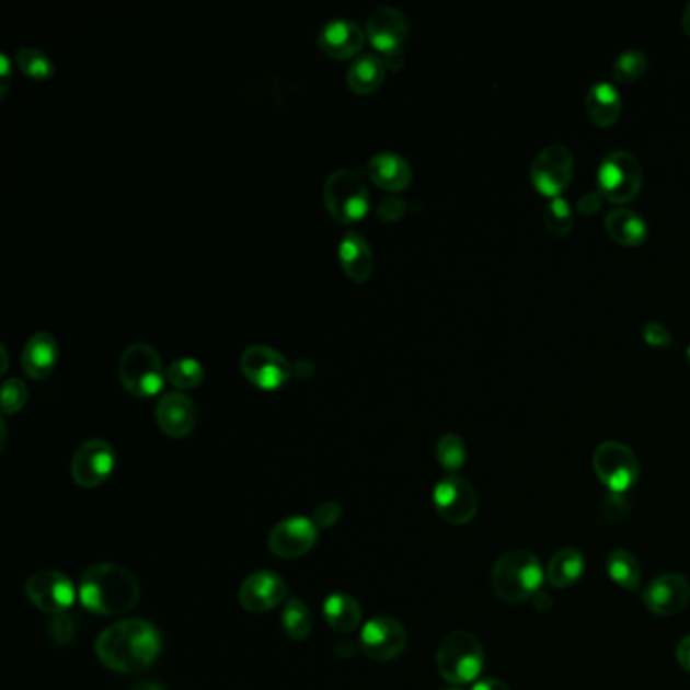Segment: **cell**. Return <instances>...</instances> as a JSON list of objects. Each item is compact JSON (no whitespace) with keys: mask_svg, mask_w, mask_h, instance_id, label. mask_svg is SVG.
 Listing matches in <instances>:
<instances>
[{"mask_svg":"<svg viewBox=\"0 0 690 690\" xmlns=\"http://www.w3.org/2000/svg\"><path fill=\"white\" fill-rule=\"evenodd\" d=\"M359 646L372 660L389 663L407 648V632L395 618L379 616L360 628Z\"/></svg>","mask_w":690,"mask_h":690,"instance_id":"obj_15","label":"cell"},{"mask_svg":"<svg viewBox=\"0 0 690 690\" xmlns=\"http://www.w3.org/2000/svg\"><path fill=\"white\" fill-rule=\"evenodd\" d=\"M584 571V553L575 547H563L549 559L547 570H544V579L555 589H567L582 579Z\"/></svg>","mask_w":690,"mask_h":690,"instance_id":"obj_27","label":"cell"},{"mask_svg":"<svg viewBox=\"0 0 690 690\" xmlns=\"http://www.w3.org/2000/svg\"><path fill=\"white\" fill-rule=\"evenodd\" d=\"M78 598L81 606L97 616H122L140 601V584L133 571L118 563H95L81 575Z\"/></svg>","mask_w":690,"mask_h":690,"instance_id":"obj_2","label":"cell"},{"mask_svg":"<svg viewBox=\"0 0 690 690\" xmlns=\"http://www.w3.org/2000/svg\"><path fill=\"white\" fill-rule=\"evenodd\" d=\"M387 66L383 57L377 54H365L353 61L346 73L348 88L359 95H369L381 88L386 80Z\"/></svg>","mask_w":690,"mask_h":690,"instance_id":"obj_28","label":"cell"},{"mask_svg":"<svg viewBox=\"0 0 690 690\" xmlns=\"http://www.w3.org/2000/svg\"><path fill=\"white\" fill-rule=\"evenodd\" d=\"M594 472L611 494H625L640 479L636 453L622 441H601L594 458Z\"/></svg>","mask_w":690,"mask_h":690,"instance_id":"obj_8","label":"cell"},{"mask_svg":"<svg viewBox=\"0 0 690 690\" xmlns=\"http://www.w3.org/2000/svg\"><path fill=\"white\" fill-rule=\"evenodd\" d=\"M601 203H603V195L599 191H587L577 200V211L582 215H594L601 209Z\"/></svg>","mask_w":690,"mask_h":690,"instance_id":"obj_41","label":"cell"},{"mask_svg":"<svg viewBox=\"0 0 690 690\" xmlns=\"http://www.w3.org/2000/svg\"><path fill=\"white\" fill-rule=\"evenodd\" d=\"M365 41H367L365 28L350 19H332L320 28V51L338 61L357 57Z\"/></svg>","mask_w":690,"mask_h":690,"instance_id":"obj_20","label":"cell"},{"mask_svg":"<svg viewBox=\"0 0 690 690\" xmlns=\"http://www.w3.org/2000/svg\"><path fill=\"white\" fill-rule=\"evenodd\" d=\"M439 677L451 687L476 682L484 668V648L472 632L456 630L439 642L436 651Z\"/></svg>","mask_w":690,"mask_h":690,"instance_id":"obj_4","label":"cell"},{"mask_svg":"<svg viewBox=\"0 0 690 690\" xmlns=\"http://www.w3.org/2000/svg\"><path fill=\"white\" fill-rule=\"evenodd\" d=\"M403 212H405V203L398 197H387V199L381 200V205L377 209V215L383 221H395Z\"/></svg>","mask_w":690,"mask_h":690,"instance_id":"obj_40","label":"cell"},{"mask_svg":"<svg viewBox=\"0 0 690 690\" xmlns=\"http://www.w3.org/2000/svg\"><path fill=\"white\" fill-rule=\"evenodd\" d=\"M28 389L23 379L11 377L2 383V413L13 415L27 405Z\"/></svg>","mask_w":690,"mask_h":690,"instance_id":"obj_36","label":"cell"},{"mask_svg":"<svg viewBox=\"0 0 690 690\" xmlns=\"http://www.w3.org/2000/svg\"><path fill=\"white\" fill-rule=\"evenodd\" d=\"M432 498L439 517L453 527H464L479 513V492L458 474L439 480Z\"/></svg>","mask_w":690,"mask_h":690,"instance_id":"obj_10","label":"cell"},{"mask_svg":"<svg viewBox=\"0 0 690 690\" xmlns=\"http://www.w3.org/2000/svg\"><path fill=\"white\" fill-rule=\"evenodd\" d=\"M11 81H13V64H11V57L4 54L0 57V95L2 97L9 92Z\"/></svg>","mask_w":690,"mask_h":690,"instance_id":"obj_42","label":"cell"},{"mask_svg":"<svg viewBox=\"0 0 690 690\" xmlns=\"http://www.w3.org/2000/svg\"><path fill=\"white\" fill-rule=\"evenodd\" d=\"M472 690H510V687L506 685L505 680H501V678H480L476 680L474 685H472Z\"/></svg>","mask_w":690,"mask_h":690,"instance_id":"obj_44","label":"cell"},{"mask_svg":"<svg viewBox=\"0 0 690 690\" xmlns=\"http://www.w3.org/2000/svg\"><path fill=\"white\" fill-rule=\"evenodd\" d=\"M164 363L159 353L147 343H134L120 357V381L134 398H154L162 391L166 379Z\"/></svg>","mask_w":690,"mask_h":690,"instance_id":"obj_6","label":"cell"},{"mask_svg":"<svg viewBox=\"0 0 690 690\" xmlns=\"http://www.w3.org/2000/svg\"><path fill=\"white\" fill-rule=\"evenodd\" d=\"M14 64L33 81H49L55 76V66L49 55L37 47H21L14 54Z\"/></svg>","mask_w":690,"mask_h":690,"instance_id":"obj_31","label":"cell"},{"mask_svg":"<svg viewBox=\"0 0 690 690\" xmlns=\"http://www.w3.org/2000/svg\"><path fill=\"white\" fill-rule=\"evenodd\" d=\"M240 369L243 377L264 391H278L292 377L288 359L272 346L252 345L241 353Z\"/></svg>","mask_w":690,"mask_h":690,"instance_id":"obj_12","label":"cell"},{"mask_svg":"<svg viewBox=\"0 0 690 690\" xmlns=\"http://www.w3.org/2000/svg\"><path fill=\"white\" fill-rule=\"evenodd\" d=\"M648 69V57L642 49H625L618 55V59L613 61L611 67V78L620 83H630L636 81L646 73Z\"/></svg>","mask_w":690,"mask_h":690,"instance_id":"obj_34","label":"cell"},{"mask_svg":"<svg viewBox=\"0 0 690 690\" xmlns=\"http://www.w3.org/2000/svg\"><path fill=\"white\" fill-rule=\"evenodd\" d=\"M436 458H438L439 465L456 474L458 470H462L468 460V448H465L464 439L460 438L458 434H444L436 444Z\"/></svg>","mask_w":690,"mask_h":690,"instance_id":"obj_33","label":"cell"},{"mask_svg":"<svg viewBox=\"0 0 690 690\" xmlns=\"http://www.w3.org/2000/svg\"><path fill=\"white\" fill-rule=\"evenodd\" d=\"M677 660L682 670L690 672V636H685L677 644Z\"/></svg>","mask_w":690,"mask_h":690,"instance_id":"obj_43","label":"cell"},{"mask_svg":"<svg viewBox=\"0 0 690 690\" xmlns=\"http://www.w3.org/2000/svg\"><path fill=\"white\" fill-rule=\"evenodd\" d=\"M93 651L107 670L118 675H134L157 663L162 651V637L157 625L147 620L130 618L102 630L93 644Z\"/></svg>","mask_w":690,"mask_h":690,"instance_id":"obj_1","label":"cell"},{"mask_svg":"<svg viewBox=\"0 0 690 690\" xmlns=\"http://www.w3.org/2000/svg\"><path fill=\"white\" fill-rule=\"evenodd\" d=\"M575 169V160L567 147L563 145H551L543 148L531 164L532 185L537 186L539 193L555 199L561 197V193L567 188Z\"/></svg>","mask_w":690,"mask_h":690,"instance_id":"obj_14","label":"cell"},{"mask_svg":"<svg viewBox=\"0 0 690 690\" xmlns=\"http://www.w3.org/2000/svg\"><path fill=\"white\" fill-rule=\"evenodd\" d=\"M598 191L611 203H628L642 188V164L628 150L606 154L598 171Z\"/></svg>","mask_w":690,"mask_h":690,"instance_id":"obj_9","label":"cell"},{"mask_svg":"<svg viewBox=\"0 0 690 690\" xmlns=\"http://www.w3.org/2000/svg\"><path fill=\"white\" fill-rule=\"evenodd\" d=\"M312 611L308 610L304 601L300 598H288L281 610V628L286 636L296 642H302L312 632Z\"/></svg>","mask_w":690,"mask_h":690,"instance_id":"obj_30","label":"cell"},{"mask_svg":"<svg viewBox=\"0 0 690 690\" xmlns=\"http://www.w3.org/2000/svg\"><path fill=\"white\" fill-rule=\"evenodd\" d=\"M133 690H164L160 687L159 682H154V680H142V682H138Z\"/></svg>","mask_w":690,"mask_h":690,"instance_id":"obj_46","label":"cell"},{"mask_svg":"<svg viewBox=\"0 0 690 690\" xmlns=\"http://www.w3.org/2000/svg\"><path fill=\"white\" fill-rule=\"evenodd\" d=\"M47 632H49V637L54 640L55 644L67 646L76 637V622H73V618L69 613H59V616H54V620L49 622Z\"/></svg>","mask_w":690,"mask_h":690,"instance_id":"obj_37","label":"cell"},{"mask_svg":"<svg viewBox=\"0 0 690 690\" xmlns=\"http://www.w3.org/2000/svg\"><path fill=\"white\" fill-rule=\"evenodd\" d=\"M642 601L646 610L654 616L660 618L678 616L689 606V579L680 573H663L642 589Z\"/></svg>","mask_w":690,"mask_h":690,"instance_id":"obj_17","label":"cell"},{"mask_svg":"<svg viewBox=\"0 0 690 690\" xmlns=\"http://www.w3.org/2000/svg\"><path fill=\"white\" fill-rule=\"evenodd\" d=\"M448 690H460V689H448Z\"/></svg>","mask_w":690,"mask_h":690,"instance_id":"obj_49","label":"cell"},{"mask_svg":"<svg viewBox=\"0 0 690 690\" xmlns=\"http://www.w3.org/2000/svg\"><path fill=\"white\" fill-rule=\"evenodd\" d=\"M319 541V527L308 517H288L267 534V549L272 555L292 561L308 555Z\"/></svg>","mask_w":690,"mask_h":690,"instance_id":"obj_16","label":"cell"},{"mask_svg":"<svg viewBox=\"0 0 690 690\" xmlns=\"http://www.w3.org/2000/svg\"><path fill=\"white\" fill-rule=\"evenodd\" d=\"M343 517V506L334 501H326L322 505L317 506L314 515H312V522L320 529H332L338 520Z\"/></svg>","mask_w":690,"mask_h":690,"instance_id":"obj_38","label":"cell"},{"mask_svg":"<svg viewBox=\"0 0 690 690\" xmlns=\"http://www.w3.org/2000/svg\"><path fill=\"white\" fill-rule=\"evenodd\" d=\"M169 383L176 391H193L205 381V369L199 360L193 357H183V359L174 360L173 365L166 371Z\"/></svg>","mask_w":690,"mask_h":690,"instance_id":"obj_32","label":"cell"},{"mask_svg":"<svg viewBox=\"0 0 690 690\" xmlns=\"http://www.w3.org/2000/svg\"><path fill=\"white\" fill-rule=\"evenodd\" d=\"M544 584L541 561L531 551L515 549L496 559L492 567L491 589L503 603L518 606L532 599Z\"/></svg>","mask_w":690,"mask_h":690,"instance_id":"obj_3","label":"cell"},{"mask_svg":"<svg viewBox=\"0 0 690 690\" xmlns=\"http://www.w3.org/2000/svg\"><path fill=\"white\" fill-rule=\"evenodd\" d=\"M544 229L555 238H567L573 231V211L563 197L549 200L543 211Z\"/></svg>","mask_w":690,"mask_h":690,"instance_id":"obj_35","label":"cell"},{"mask_svg":"<svg viewBox=\"0 0 690 690\" xmlns=\"http://www.w3.org/2000/svg\"><path fill=\"white\" fill-rule=\"evenodd\" d=\"M114 470L116 450L106 439H85L71 458V479L83 491H93L106 484Z\"/></svg>","mask_w":690,"mask_h":690,"instance_id":"obj_11","label":"cell"},{"mask_svg":"<svg viewBox=\"0 0 690 690\" xmlns=\"http://www.w3.org/2000/svg\"><path fill=\"white\" fill-rule=\"evenodd\" d=\"M367 41L386 66H403V45L410 37V19L395 7H379L367 21Z\"/></svg>","mask_w":690,"mask_h":690,"instance_id":"obj_7","label":"cell"},{"mask_svg":"<svg viewBox=\"0 0 690 690\" xmlns=\"http://www.w3.org/2000/svg\"><path fill=\"white\" fill-rule=\"evenodd\" d=\"M360 646H355L353 642H343L341 646H336V652H338V656H343V658H350V656H355V652Z\"/></svg>","mask_w":690,"mask_h":690,"instance_id":"obj_45","label":"cell"},{"mask_svg":"<svg viewBox=\"0 0 690 690\" xmlns=\"http://www.w3.org/2000/svg\"><path fill=\"white\" fill-rule=\"evenodd\" d=\"M606 571L610 575L611 582L620 585L625 591H637L642 584V567L637 563V559L625 551V549H616L608 555L606 561Z\"/></svg>","mask_w":690,"mask_h":690,"instance_id":"obj_29","label":"cell"},{"mask_svg":"<svg viewBox=\"0 0 690 690\" xmlns=\"http://www.w3.org/2000/svg\"><path fill=\"white\" fill-rule=\"evenodd\" d=\"M25 594L37 610L49 616L67 613L78 598V589L71 584V579L66 573L55 570L31 573L25 584Z\"/></svg>","mask_w":690,"mask_h":690,"instance_id":"obj_13","label":"cell"},{"mask_svg":"<svg viewBox=\"0 0 690 690\" xmlns=\"http://www.w3.org/2000/svg\"><path fill=\"white\" fill-rule=\"evenodd\" d=\"M367 174L375 185L387 193H399L412 185V166L395 152L375 154L367 164Z\"/></svg>","mask_w":690,"mask_h":690,"instance_id":"obj_21","label":"cell"},{"mask_svg":"<svg viewBox=\"0 0 690 690\" xmlns=\"http://www.w3.org/2000/svg\"><path fill=\"white\" fill-rule=\"evenodd\" d=\"M57 359H59V346L54 334L37 332L28 338L27 345L23 348L21 363L31 379L43 381L54 372Z\"/></svg>","mask_w":690,"mask_h":690,"instance_id":"obj_23","label":"cell"},{"mask_svg":"<svg viewBox=\"0 0 690 690\" xmlns=\"http://www.w3.org/2000/svg\"><path fill=\"white\" fill-rule=\"evenodd\" d=\"M603 223H606V231H608L611 240L620 243V245H628V248L642 245L646 240V233H648L646 221L634 209H628V207L611 209L606 215Z\"/></svg>","mask_w":690,"mask_h":690,"instance_id":"obj_26","label":"cell"},{"mask_svg":"<svg viewBox=\"0 0 690 690\" xmlns=\"http://www.w3.org/2000/svg\"><path fill=\"white\" fill-rule=\"evenodd\" d=\"M338 262L345 269L346 276L363 284L371 278L375 257H372L371 245L357 231H346L343 240L338 243Z\"/></svg>","mask_w":690,"mask_h":690,"instance_id":"obj_22","label":"cell"},{"mask_svg":"<svg viewBox=\"0 0 690 690\" xmlns=\"http://www.w3.org/2000/svg\"><path fill=\"white\" fill-rule=\"evenodd\" d=\"M322 616L326 624L338 634H353L363 628V611L359 601L345 591H334L322 603Z\"/></svg>","mask_w":690,"mask_h":690,"instance_id":"obj_25","label":"cell"},{"mask_svg":"<svg viewBox=\"0 0 690 690\" xmlns=\"http://www.w3.org/2000/svg\"><path fill=\"white\" fill-rule=\"evenodd\" d=\"M585 112L599 128H610L622 114V97L610 81H596L585 97Z\"/></svg>","mask_w":690,"mask_h":690,"instance_id":"obj_24","label":"cell"},{"mask_svg":"<svg viewBox=\"0 0 690 690\" xmlns=\"http://www.w3.org/2000/svg\"><path fill=\"white\" fill-rule=\"evenodd\" d=\"M687 363L690 365V345L687 346Z\"/></svg>","mask_w":690,"mask_h":690,"instance_id":"obj_48","label":"cell"},{"mask_svg":"<svg viewBox=\"0 0 690 690\" xmlns=\"http://www.w3.org/2000/svg\"><path fill=\"white\" fill-rule=\"evenodd\" d=\"M238 601L250 613H267L288 601V585L274 571H255L243 579Z\"/></svg>","mask_w":690,"mask_h":690,"instance_id":"obj_18","label":"cell"},{"mask_svg":"<svg viewBox=\"0 0 690 690\" xmlns=\"http://www.w3.org/2000/svg\"><path fill=\"white\" fill-rule=\"evenodd\" d=\"M642 336L648 345L658 346V348L672 345V334L664 326L663 322H656V320H651L644 324Z\"/></svg>","mask_w":690,"mask_h":690,"instance_id":"obj_39","label":"cell"},{"mask_svg":"<svg viewBox=\"0 0 690 690\" xmlns=\"http://www.w3.org/2000/svg\"><path fill=\"white\" fill-rule=\"evenodd\" d=\"M154 417L164 436L183 439L197 425V405L193 399L186 398L185 393L171 391L160 398Z\"/></svg>","mask_w":690,"mask_h":690,"instance_id":"obj_19","label":"cell"},{"mask_svg":"<svg viewBox=\"0 0 690 690\" xmlns=\"http://www.w3.org/2000/svg\"><path fill=\"white\" fill-rule=\"evenodd\" d=\"M682 28L690 37V2L685 7V13H682Z\"/></svg>","mask_w":690,"mask_h":690,"instance_id":"obj_47","label":"cell"},{"mask_svg":"<svg viewBox=\"0 0 690 690\" xmlns=\"http://www.w3.org/2000/svg\"><path fill=\"white\" fill-rule=\"evenodd\" d=\"M322 200L332 219L341 226H353L367 217L371 199L359 174L353 171H334L322 186Z\"/></svg>","mask_w":690,"mask_h":690,"instance_id":"obj_5","label":"cell"}]
</instances>
